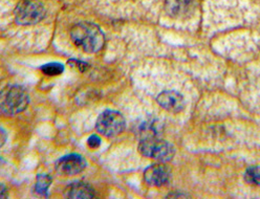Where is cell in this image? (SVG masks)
Returning a JSON list of instances; mask_svg holds the SVG:
<instances>
[{
	"instance_id": "6da1fadb",
	"label": "cell",
	"mask_w": 260,
	"mask_h": 199,
	"mask_svg": "<svg viewBox=\"0 0 260 199\" xmlns=\"http://www.w3.org/2000/svg\"><path fill=\"white\" fill-rule=\"evenodd\" d=\"M71 38L74 43L88 54L98 53L103 48L105 36L102 29L91 22H79L71 29Z\"/></svg>"
},
{
	"instance_id": "7a4b0ae2",
	"label": "cell",
	"mask_w": 260,
	"mask_h": 199,
	"mask_svg": "<svg viewBox=\"0 0 260 199\" xmlns=\"http://www.w3.org/2000/svg\"><path fill=\"white\" fill-rule=\"evenodd\" d=\"M28 103V92L21 85L7 86L0 96V109L7 117H14L23 112L27 108Z\"/></svg>"
},
{
	"instance_id": "3957f363",
	"label": "cell",
	"mask_w": 260,
	"mask_h": 199,
	"mask_svg": "<svg viewBox=\"0 0 260 199\" xmlns=\"http://www.w3.org/2000/svg\"><path fill=\"white\" fill-rule=\"evenodd\" d=\"M139 152L145 157L166 162L173 158L175 154V149L167 141L157 138H149L143 139L140 142Z\"/></svg>"
},
{
	"instance_id": "277c9868",
	"label": "cell",
	"mask_w": 260,
	"mask_h": 199,
	"mask_svg": "<svg viewBox=\"0 0 260 199\" xmlns=\"http://www.w3.org/2000/svg\"><path fill=\"white\" fill-rule=\"evenodd\" d=\"M15 20L20 25L37 24L44 19L46 10L38 0H22L15 9Z\"/></svg>"
},
{
	"instance_id": "5b68a950",
	"label": "cell",
	"mask_w": 260,
	"mask_h": 199,
	"mask_svg": "<svg viewBox=\"0 0 260 199\" xmlns=\"http://www.w3.org/2000/svg\"><path fill=\"white\" fill-rule=\"evenodd\" d=\"M95 128L99 134L106 138H113L121 135L126 128V121L123 114L116 110H104L96 120Z\"/></svg>"
},
{
	"instance_id": "8992f818",
	"label": "cell",
	"mask_w": 260,
	"mask_h": 199,
	"mask_svg": "<svg viewBox=\"0 0 260 199\" xmlns=\"http://www.w3.org/2000/svg\"><path fill=\"white\" fill-rule=\"evenodd\" d=\"M86 165V160L82 155L72 153L58 159L56 162V171L63 176H72L83 172Z\"/></svg>"
},
{
	"instance_id": "52a82bcc",
	"label": "cell",
	"mask_w": 260,
	"mask_h": 199,
	"mask_svg": "<svg viewBox=\"0 0 260 199\" xmlns=\"http://www.w3.org/2000/svg\"><path fill=\"white\" fill-rule=\"evenodd\" d=\"M171 178V170L164 162H156L144 171V180L152 187H160L166 185Z\"/></svg>"
},
{
	"instance_id": "ba28073f",
	"label": "cell",
	"mask_w": 260,
	"mask_h": 199,
	"mask_svg": "<svg viewBox=\"0 0 260 199\" xmlns=\"http://www.w3.org/2000/svg\"><path fill=\"white\" fill-rule=\"evenodd\" d=\"M156 101L161 108L174 113L182 111L185 107V100L183 95L175 90L161 91L157 95Z\"/></svg>"
},
{
	"instance_id": "9c48e42d",
	"label": "cell",
	"mask_w": 260,
	"mask_h": 199,
	"mask_svg": "<svg viewBox=\"0 0 260 199\" xmlns=\"http://www.w3.org/2000/svg\"><path fill=\"white\" fill-rule=\"evenodd\" d=\"M64 197L71 199H91L95 197V191L87 182L78 180L65 188Z\"/></svg>"
},
{
	"instance_id": "30bf717a",
	"label": "cell",
	"mask_w": 260,
	"mask_h": 199,
	"mask_svg": "<svg viewBox=\"0 0 260 199\" xmlns=\"http://www.w3.org/2000/svg\"><path fill=\"white\" fill-rule=\"evenodd\" d=\"M195 0H166L165 9L173 18H182L190 14L194 8Z\"/></svg>"
},
{
	"instance_id": "8fae6325",
	"label": "cell",
	"mask_w": 260,
	"mask_h": 199,
	"mask_svg": "<svg viewBox=\"0 0 260 199\" xmlns=\"http://www.w3.org/2000/svg\"><path fill=\"white\" fill-rule=\"evenodd\" d=\"M52 176L46 173H41L37 175L36 184H35V192L40 195L47 197L48 196V189H50L52 185Z\"/></svg>"
},
{
	"instance_id": "7c38bea8",
	"label": "cell",
	"mask_w": 260,
	"mask_h": 199,
	"mask_svg": "<svg viewBox=\"0 0 260 199\" xmlns=\"http://www.w3.org/2000/svg\"><path fill=\"white\" fill-rule=\"evenodd\" d=\"M159 132V126L156 124L155 121H146L140 127V135L143 139H149V138H156Z\"/></svg>"
},
{
	"instance_id": "4fadbf2b",
	"label": "cell",
	"mask_w": 260,
	"mask_h": 199,
	"mask_svg": "<svg viewBox=\"0 0 260 199\" xmlns=\"http://www.w3.org/2000/svg\"><path fill=\"white\" fill-rule=\"evenodd\" d=\"M40 69L44 75L48 77H55L61 75L64 72V65L59 62H51L44 64Z\"/></svg>"
},
{
	"instance_id": "5bb4252c",
	"label": "cell",
	"mask_w": 260,
	"mask_h": 199,
	"mask_svg": "<svg viewBox=\"0 0 260 199\" xmlns=\"http://www.w3.org/2000/svg\"><path fill=\"white\" fill-rule=\"evenodd\" d=\"M245 179L251 185L260 187V165H253L245 172Z\"/></svg>"
},
{
	"instance_id": "9a60e30c",
	"label": "cell",
	"mask_w": 260,
	"mask_h": 199,
	"mask_svg": "<svg viewBox=\"0 0 260 199\" xmlns=\"http://www.w3.org/2000/svg\"><path fill=\"white\" fill-rule=\"evenodd\" d=\"M101 143H102V141H101L100 137H99V136H95V135L90 136V137L88 138V140H87V145H88V147L91 148V149L99 148V147L101 146Z\"/></svg>"
},
{
	"instance_id": "2e32d148",
	"label": "cell",
	"mask_w": 260,
	"mask_h": 199,
	"mask_svg": "<svg viewBox=\"0 0 260 199\" xmlns=\"http://www.w3.org/2000/svg\"><path fill=\"white\" fill-rule=\"evenodd\" d=\"M6 193H7V191H6V187H5V185H2V195H0V197L2 198H6Z\"/></svg>"
},
{
	"instance_id": "e0dca14e",
	"label": "cell",
	"mask_w": 260,
	"mask_h": 199,
	"mask_svg": "<svg viewBox=\"0 0 260 199\" xmlns=\"http://www.w3.org/2000/svg\"><path fill=\"white\" fill-rule=\"evenodd\" d=\"M2 137H3V142H2V146L5 145V142H6V132L4 129H2Z\"/></svg>"
}]
</instances>
